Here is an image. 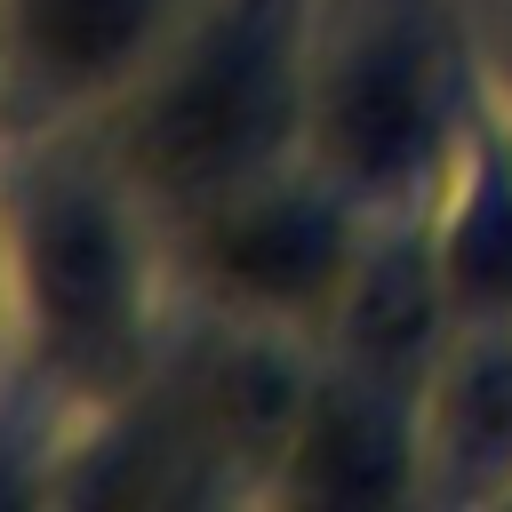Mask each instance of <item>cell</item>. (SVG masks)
<instances>
[{
    "label": "cell",
    "mask_w": 512,
    "mask_h": 512,
    "mask_svg": "<svg viewBox=\"0 0 512 512\" xmlns=\"http://www.w3.org/2000/svg\"><path fill=\"white\" fill-rule=\"evenodd\" d=\"M448 328H456V304H448V280L432 264L424 216H376V232L360 248V272H352L320 352H336L352 368H376V376H400V384H424Z\"/></svg>",
    "instance_id": "cell-9"
},
{
    "label": "cell",
    "mask_w": 512,
    "mask_h": 512,
    "mask_svg": "<svg viewBox=\"0 0 512 512\" xmlns=\"http://www.w3.org/2000/svg\"><path fill=\"white\" fill-rule=\"evenodd\" d=\"M416 216L456 320H512V96L496 72L480 80V104Z\"/></svg>",
    "instance_id": "cell-7"
},
{
    "label": "cell",
    "mask_w": 512,
    "mask_h": 512,
    "mask_svg": "<svg viewBox=\"0 0 512 512\" xmlns=\"http://www.w3.org/2000/svg\"><path fill=\"white\" fill-rule=\"evenodd\" d=\"M0 248H8V128H0Z\"/></svg>",
    "instance_id": "cell-11"
},
{
    "label": "cell",
    "mask_w": 512,
    "mask_h": 512,
    "mask_svg": "<svg viewBox=\"0 0 512 512\" xmlns=\"http://www.w3.org/2000/svg\"><path fill=\"white\" fill-rule=\"evenodd\" d=\"M368 232H376V208L352 200L336 176H320L304 152L160 216L168 280L184 304L264 320L312 344L328 336Z\"/></svg>",
    "instance_id": "cell-4"
},
{
    "label": "cell",
    "mask_w": 512,
    "mask_h": 512,
    "mask_svg": "<svg viewBox=\"0 0 512 512\" xmlns=\"http://www.w3.org/2000/svg\"><path fill=\"white\" fill-rule=\"evenodd\" d=\"M304 32L312 0H192L88 136L160 216L280 168L304 152Z\"/></svg>",
    "instance_id": "cell-2"
},
{
    "label": "cell",
    "mask_w": 512,
    "mask_h": 512,
    "mask_svg": "<svg viewBox=\"0 0 512 512\" xmlns=\"http://www.w3.org/2000/svg\"><path fill=\"white\" fill-rule=\"evenodd\" d=\"M488 72H496L504 96H512V24H504V40H488Z\"/></svg>",
    "instance_id": "cell-10"
},
{
    "label": "cell",
    "mask_w": 512,
    "mask_h": 512,
    "mask_svg": "<svg viewBox=\"0 0 512 512\" xmlns=\"http://www.w3.org/2000/svg\"><path fill=\"white\" fill-rule=\"evenodd\" d=\"M488 40L464 0H312L304 160L376 216H416L480 104Z\"/></svg>",
    "instance_id": "cell-3"
},
{
    "label": "cell",
    "mask_w": 512,
    "mask_h": 512,
    "mask_svg": "<svg viewBox=\"0 0 512 512\" xmlns=\"http://www.w3.org/2000/svg\"><path fill=\"white\" fill-rule=\"evenodd\" d=\"M264 504H424V400L400 376L320 352Z\"/></svg>",
    "instance_id": "cell-6"
},
{
    "label": "cell",
    "mask_w": 512,
    "mask_h": 512,
    "mask_svg": "<svg viewBox=\"0 0 512 512\" xmlns=\"http://www.w3.org/2000/svg\"><path fill=\"white\" fill-rule=\"evenodd\" d=\"M176 280L160 208L88 128H8L0 360L48 408V432L120 408L168 336Z\"/></svg>",
    "instance_id": "cell-1"
},
{
    "label": "cell",
    "mask_w": 512,
    "mask_h": 512,
    "mask_svg": "<svg viewBox=\"0 0 512 512\" xmlns=\"http://www.w3.org/2000/svg\"><path fill=\"white\" fill-rule=\"evenodd\" d=\"M192 0H0V128H88Z\"/></svg>",
    "instance_id": "cell-5"
},
{
    "label": "cell",
    "mask_w": 512,
    "mask_h": 512,
    "mask_svg": "<svg viewBox=\"0 0 512 512\" xmlns=\"http://www.w3.org/2000/svg\"><path fill=\"white\" fill-rule=\"evenodd\" d=\"M416 400L424 504H512V320H456Z\"/></svg>",
    "instance_id": "cell-8"
}]
</instances>
